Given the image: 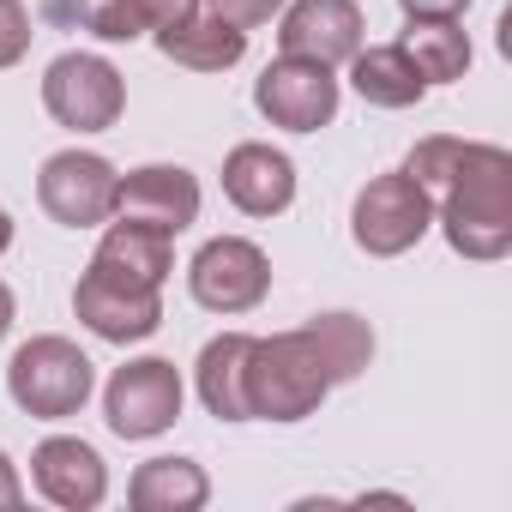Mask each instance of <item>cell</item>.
Listing matches in <instances>:
<instances>
[{
  "mask_svg": "<svg viewBox=\"0 0 512 512\" xmlns=\"http://www.w3.org/2000/svg\"><path fill=\"white\" fill-rule=\"evenodd\" d=\"M404 7V19H458V13H470V0H398Z\"/></svg>",
  "mask_w": 512,
  "mask_h": 512,
  "instance_id": "cell-25",
  "label": "cell"
},
{
  "mask_svg": "<svg viewBox=\"0 0 512 512\" xmlns=\"http://www.w3.org/2000/svg\"><path fill=\"white\" fill-rule=\"evenodd\" d=\"M199 7H211L223 25H235V31H260V25H272L278 13H284V0H199Z\"/></svg>",
  "mask_w": 512,
  "mask_h": 512,
  "instance_id": "cell-24",
  "label": "cell"
},
{
  "mask_svg": "<svg viewBox=\"0 0 512 512\" xmlns=\"http://www.w3.org/2000/svg\"><path fill=\"white\" fill-rule=\"evenodd\" d=\"M398 49L416 61L422 85H452L470 73V37L458 31V19H410Z\"/></svg>",
  "mask_w": 512,
  "mask_h": 512,
  "instance_id": "cell-20",
  "label": "cell"
},
{
  "mask_svg": "<svg viewBox=\"0 0 512 512\" xmlns=\"http://www.w3.org/2000/svg\"><path fill=\"white\" fill-rule=\"evenodd\" d=\"M25 506V482H19V464L7 458V446H0V512H19Z\"/></svg>",
  "mask_w": 512,
  "mask_h": 512,
  "instance_id": "cell-26",
  "label": "cell"
},
{
  "mask_svg": "<svg viewBox=\"0 0 512 512\" xmlns=\"http://www.w3.org/2000/svg\"><path fill=\"white\" fill-rule=\"evenodd\" d=\"M253 109L284 133H320L338 115V79L320 61H296L278 55L260 79H253Z\"/></svg>",
  "mask_w": 512,
  "mask_h": 512,
  "instance_id": "cell-8",
  "label": "cell"
},
{
  "mask_svg": "<svg viewBox=\"0 0 512 512\" xmlns=\"http://www.w3.org/2000/svg\"><path fill=\"white\" fill-rule=\"evenodd\" d=\"M187 290L205 314H253L272 296V260L247 235H211L187 266Z\"/></svg>",
  "mask_w": 512,
  "mask_h": 512,
  "instance_id": "cell-5",
  "label": "cell"
},
{
  "mask_svg": "<svg viewBox=\"0 0 512 512\" xmlns=\"http://www.w3.org/2000/svg\"><path fill=\"white\" fill-rule=\"evenodd\" d=\"M350 85H356V97L374 103V109H416V103L428 97L416 61H410L398 43L356 49V55H350Z\"/></svg>",
  "mask_w": 512,
  "mask_h": 512,
  "instance_id": "cell-18",
  "label": "cell"
},
{
  "mask_svg": "<svg viewBox=\"0 0 512 512\" xmlns=\"http://www.w3.org/2000/svg\"><path fill=\"white\" fill-rule=\"evenodd\" d=\"M133 512H199L211 500V476L193 458H145L127 482Z\"/></svg>",
  "mask_w": 512,
  "mask_h": 512,
  "instance_id": "cell-19",
  "label": "cell"
},
{
  "mask_svg": "<svg viewBox=\"0 0 512 512\" xmlns=\"http://www.w3.org/2000/svg\"><path fill=\"white\" fill-rule=\"evenodd\" d=\"M31 482L43 500H55L61 512H97L109 500V464L91 440L79 434H49L31 452Z\"/></svg>",
  "mask_w": 512,
  "mask_h": 512,
  "instance_id": "cell-11",
  "label": "cell"
},
{
  "mask_svg": "<svg viewBox=\"0 0 512 512\" xmlns=\"http://www.w3.org/2000/svg\"><path fill=\"white\" fill-rule=\"evenodd\" d=\"M43 109L67 133H109L121 121V109H127V79L115 73V61L67 49L43 73Z\"/></svg>",
  "mask_w": 512,
  "mask_h": 512,
  "instance_id": "cell-4",
  "label": "cell"
},
{
  "mask_svg": "<svg viewBox=\"0 0 512 512\" xmlns=\"http://www.w3.org/2000/svg\"><path fill=\"white\" fill-rule=\"evenodd\" d=\"M7 247H13V211L0 205V253H7Z\"/></svg>",
  "mask_w": 512,
  "mask_h": 512,
  "instance_id": "cell-28",
  "label": "cell"
},
{
  "mask_svg": "<svg viewBox=\"0 0 512 512\" xmlns=\"http://www.w3.org/2000/svg\"><path fill=\"white\" fill-rule=\"evenodd\" d=\"M73 314L103 344H145L163 326V296L157 290H121V284H103L85 272L73 284Z\"/></svg>",
  "mask_w": 512,
  "mask_h": 512,
  "instance_id": "cell-14",
  "label": "cell"
},
{
  "mask_svg": "<svg viewBox=\"0 0 512 512\" xmlns=\"http://www.w3.org/2000/svg\"><path fill=\"white\" fill-rule=\"evenodd\" d=\"M193 13H199V0H91V7H85L91 31L103 43H133L145 31L157 37V31H169V25H181Z\"/></svg>",
  "mask_w": 512,
  "mask_h": 512,
  "instance_id": "cell-21",
  "label": "cell"
},
{
  "mask_svg": "<svg viewBox=\"0 0 512 512\" xmlns=\"http://www.w3.org/2000/svg\"><path fill=\"white\" fill-rule=\"evenodd\" d=\"M332 398V368L308 326L253 338L247 350V410L253 422H302Z\"/></svg>",
  "mask_w": 512,
  "mask_h": 512,
  "instance_id": "cell-2",
  "label": "cell"
},
{
  "mask_svg": "<svg viewBox=\"0 0 512 512\" xmlns=\"http://www.w3.org/2000/svg\"><path fill=\"white\" fill-rule=\"evenodd\" d=\"M404 175L434 199V223L458 260H506L512 253V151L482 139L428 133L410 145Z\"/></svg>",
  "mask_w": 512,
  "mask_h": 512,
  "instance_id": "cell-1",
  "label": "cell"
},
{
  "mask_svg": "<svg viewBox=\"0 0 512 512\" xmlns=\"http://www.w3.org/2000/svg\"><path fill=\"white\" fill-rule=\"evenodd\" d=\"M115 217L145 223L157 235H181L199 223V181L181 163H145L115 181Z\"/></svg>",
  "mask_w": 512,
  "mask_h": 512,
  "instance_id": "cell-10",
  "label": "cell"
},
{
  "mask_svg": "<svg viewBox=\"0 0 512 512\" xmlns=\"http://www.w3.org/2000/svg\"><path fill=\"white\" fill-rule=\"evenodd\" d=\"M91 386H97V362H91L73 338H55V332L19 344L13 362H7V398H13L25 416H37V422H67V416H79V410L91 404Z\"/></svg>",
  "mask_w": 512,
  "mask_h": 512,
  "instance_id": "cell-3",
  "label": "cell"
},
{
  "mask_svg": "<svg viewBox=\"0 0 512 512\" xmlns=\"http://www.w3.org/2000/svg\"><path fill=\"white\" fill-rule=\"evenodd\" d=\"M31 37H37L31 7H25V0H0V73L31 55Z\"/></svg>",
  "mask_w": 512,
  "mask_h": 512,
  "instance_id": "cell-23",
  "label": "cell"
},
{
  "mask_svg": "<svg viewBox=\"0 0 512 512\" xmlns=\"http://www.w3.org/2000/svg\"><path fill=\"white\" fill-rule=\"evenodd\" d=\"M115 163L97 151H55L37 175V199L61 229H97L115 217Z\"/></svg>",
  "mask_w": 512,
  "mask_h": 512,
  "instance_id": "cell-9",
  "label": "cell"
},
{
  "mask_svg": "<svg viewBox=\"0 0 512 512\" xmlns=\"http://www.w3.org/2000/svg\"><path fill=\"white\" fill-rule=\"evenodd\" d=\"M428 229H434V199L404 169L374 175L350 205V235H356V247L368 260H398V253H410Z\"/></svg>",
  "mask_w": 512,
  "mask_h": 512,
  "instance_id": "cell-6",
  "label": "cell"
},
{
  "mask_svg": "<svg viewBox=\"0 0 512 512\" xmlns=\"http://www.w3.org/2000/svg\"><path fill=\"white\" fill-rule=\"evenodd\" d=\"M85 272L103 284H121V290H163V278L175 272V235H157L145 223L115 217Z\"/></svg>",
  "mask_w": 512,
  "mask_h": 512,
  "instance_id": "cell-13",
  "label": "cell"
},
{
  "mask_svg": "<svg viewBox=\"0 0 512 512\" xmlns=\"http://www.w3.org/2000/svg\"><path fill=\"white\" fill-rule=\"evenodd\" d=\"M368 37V19L356 0H296L284 7L278 25V49L296 61H320V67H344Z\"/></svg>",
  "mask_w": 512,
  "mask_h": 512,
  "instance_id": "cell-12",
  "label": "cell"
},
{
  "mask_svg": "<svg viewBox=\"0 0 512 512\" xmlns=\"http://www.w3.org/2000/svg\"><path fill=\"white\" fill-rule=\"evenodd\" d=\"M13 320H19V302H13V290H7V284H0V338L13 332Z\"/></svg>",
  "mask_w": 512,
  "mask_h": 512,
  "instance_id": "cell-27",
  "label": "cell"
},
{
  "mask_svg": "<svg viewBox=\"0 0 512 512\" xmlns=\"http://www.w3.org/2000/svg\"><path fill=\"white\" fill-rule=\"evenodd\" d=\"M308 332H314V344H320V356L332 368V386H350V380L368 374V362H374V326L362 314L332 308V314H314Z\"/></svg>",
  "mask_w": 512,
  "mask_h": 512,
  "instance_id": "cell-22",
  "label": "cell"
},
{
  "mask_svg": "<svg viewBox=\"0 0 512 512\" xmlns=\"http://www.w3.org/2000/svg\"><path fill=\"white\" fill-rule=\"evenodd\" d=\"M157 49H163L175 67H187V73H229V67H241V55H247V31L223 25L217 13H193V19L157 31Z\"/></svg>",
  "mask_w": 512,
  "mask_h": 512,
  "instance_id": "cell-17",
  "label": "cell"
},
{
  "mask_svg": "<svg viewBox=\"0 0 512 512\" xmlns=\"http://www.w3.org/2000/svg\"><path fill=\"white\" fill-rule=\"evenodd\" d=\"M247 350L253 338L247 332H223L199 350L193 362V386H199V404L217 416V422H253L247 410Z\"/></svg>",
  "mask_w": 512,
  "mask_h": 512,
  "instance_id": "cell-16",
  "label": "cell"
},
{
  "mask_svg": "<svg viewBox=\"0 0 512 512\" xmlns=\"http://www.w3.org/2000/svg\"><path fill=\"white\" fill-rule=\"evenodd\" d=\"M223 193L241 217H278L296 205V163L278 145L247 139L223 157Z\"/></svg>",
  "mask_w": 512,
  "mask_h": 512,
  "instance_id": "cell-15",
  "label": "cell"
},
{
  "mask_svg": "<svg viewBox=\"0 0 512 512\" xmlns=\"http://www.w3.org/2000/svg\"><path fill=\"white\" fill-rule=\"evenodd\" d=\"M181 374L163 356H133L103 386V422L121 440H157L181 422Z\"/></svg>",
  "mask_w": 512,
  "mask_h": 512,
  "instance_id": "cell-7",
  "label": "cell"
}]
</instances>
